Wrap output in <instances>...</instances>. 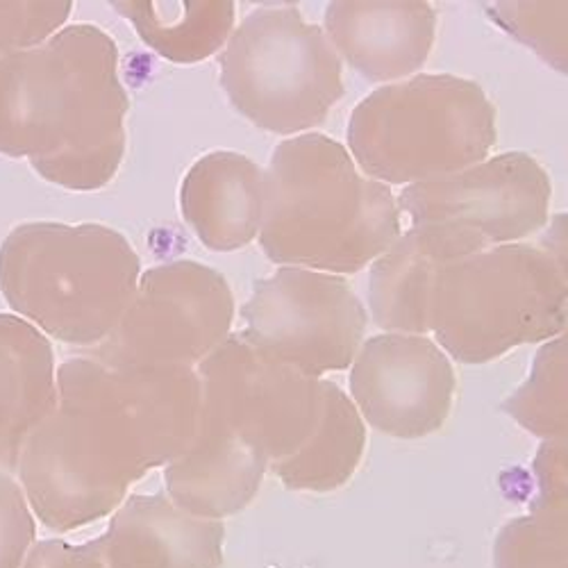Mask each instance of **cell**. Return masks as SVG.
I'll return each mask as SVG.
<instances>
[{
  "label": "cell",
  "instance_id": "obj_8",
  "mask_svg": "<svg viewBox=\"0 0 568 568\" xmlns=\"http://www.w3.org/2000/svg\"><path fill=\"white\" fill-rule=\"evenodd\" d=\"M234 314L221 271L175 260L141 271L112 333L84 355L110 366L196 368L232 335Z\"/></svg>",
  "mask_w": 568,
  "mask_h": 568
},
{
  "label": "cell",
  "instance_id": "obj_14",
  "mask_svg": "<svg viewBox=\"0 0 568 568\" xmlns=\"http://www.w3.org/2000/svg\"><path fill=\"white\" fill-rule=\"evenodd\" d=\"M489 248L480 234L446 223L407 225L368 266V314L383 333L428 335L433 287L439 271Z\"/></svg>",
  "mask_w": 568,
  "mask_h": 568
},
{
  "label": "cell",
  "instance_id": "obj_15",
  "mask_svg": "<svg viewBox=\"0 0 568 568\" xmlns=\"http://www.w3.org/2000/svg\"><path fill=\"white\" fill-rule=\"evenodd\" d=\"M97 544L110 568H221L225 526L180 509L166 494H130Z\"/></svg>",
  "mask_w": 568,
  "mask_h": 568
},
{
  "label": "cell",
  "instance_id": "obj_4",
  "mask_svg": "<svg viewBox=\"0 0 568 568\" xmlns=\"http://www.w3.org/2000/svg\"><path fill=\"white\" fill-rule=\"evenodd\" d=\"M141 275L128 236L101 223L30 221L0 242V294L43 337L89 351L123 316Z\"/></svg>",
  "mask_w": 568,
  "mask_h": 568
},
{
  "label": "cell",
  "instance_id": "obj_9",
  "mask_svg": "<svg viewBox=\"0 0 568 568\" xmlns=\"http://www.w3.org/2000/svg\"><path fill=\"white\" fill-rule=\"evenodd\" d=\"M368 312L344 275L277 266L242 307L240 337L260 355L312 377L351 368Z\"/></svg>",
  "mask_w": 568,
  "mask_h": 568
},
{
  "label": "cell",
  "instance_id": "obj_10",
  "mask_svg": "<svg viewBox=\"0 0 568 568\" xmlns=\"http://www.w3.org/2000/svg\"><path fill=\"white\" fill-rule=\"evenodd\" d=\"M196 375L199 418L268 464L296 453L321 416L325 377L273 362L234 333L196 366Z\"/></svg>",
  "mask_w": 568,
  "mask_h": 568
},
{
  "label": "cell",
  "instance_id": "obj_12",
  "mask_svg": "<svg viewBox=\"0 0 568 568\" xmlns=\"http://www.w3.org/2000/svg\"><path fill=\"white\" fill-rule=\"evenodd\" d=\"M351 400L366 428L416 442L439 433L455 405L453 359L430 335L381 333L351 364Z\"/></svg>",
  "mask_w": 568,
  "mask_h": 568
},
{
  "label": "cell",
  "instance_id": "obj_16",
  "mask_svg": "<svg viewBox=\"0 0 568 568\" xmlns=\"http://www.w3.org/2000/svg\"><path fill=\"white\" fill-rule=\"evenodd\" d=\"M178 203L207 251H242L257 242L264 223L266 171L242 153L212 151L186 169Z\"/></svg>",
  "mask_w": 568,
  "mask_h": 568
},
{
  "label": "cell",
  "instance_id": "obj_19",
  "mask_svg": "<svg viewBox=\"0 0 568 568\" xmlns=\"http://www.w3.org/2000/svg\"><path fill=\"white\" fill-rule=\"evenodd\" d=\"M366 450V423L351 396L323 381L321 416L303 446L271 464L273 476L290 491L333 494L348 485Z\"/></svg>",
  "mask_w": 568,
  "mask_h": 568
},
{
  "label": "cell",
  "instance_id": "obj_23",
  "mask_svg": "<svg viewBox=\"0 0 568 568\" xmlns=\"http://www.w3.org/2000/svg\"><path fill=\"white\" fill-rule=\"evenodd\" d=\"M485 14L552 71L566 73L568 64V3H489Z\"/></svg>",
  "mask_w": 568,
  "mask_h": 568
},
{
  "label": "cell",
  "instance_id": "obj_5",
  "mask_svg": "<svg viewBox=\"0 0 568 568\" xmlns=\"http://www.w3.org/2000/svg\"><path fill=\"white\" fill-rule=\"evenodd\" d=\"M498 114L485 89L453 73H416L381 84L346 123L359 171L387 186H414L487 160Z\"/></svg>",
  "mask_w": 568,
  "mask_h": 568
},
{
  "label": "cell",
  "instance_id": "obj_22",
  "mask_svg": "<svg viewBox=\"0 0 568 568\" xmlns=\"http://www.w3.org/2000/svg\"><path fill=\"white\" fill-rule=\"evenodd\" d=\"M496 568H568V494L535 491L520 514L494 539Z\"/></svg>",
  "mask_w": 568,
  "mask_h": 568
},
{
  "label": "cell",
  "instance_id": "obj_27",
  "mask_svg": "<svg viewBox=\"0 0 568 568\" xmlns=\"http://www.w3.org/2000/svg\"><path fill=\"white\" fill-rule=\"evenodd\" d=\"M537 244L566 266V216L552 214L537 234Z\"/></svg>",
  "mask_w": 568,
  "mask_h": 568
},
{
  "label": "cell",
  "instance_id": "obj_2",
  "mask_svg": "<svg viewBox=\"0 0 568 568\" xmlns=\"http://www.w3.org/2000/svg\"><path fill=\"white\" fill-rule=\"evenodd\" d=\"M128 110L116 41L99 26H64L0 60V155L26 160L69 192H97L116 178Z\"/></svg>",
  "mask_w": 568,
  "mask_h": 568
},
{
  "label": "cell",
  "instance_id": "obj_21",
  "mask_svg": "<svg viewBox=\"0 0 568 568\" xmlns=\"http://www.w3.org/2000/svg\"><path fill=\"white\" fill-rule=\"evenodd\" d=\"M566 335L539 344L530 373L500 405V409L539 442H566Z\"/></svg>",
  "mask_w": 568,
  "mask_h": 568
},
{
  "label": "cell",
  "instance_id": "obj_11",
  "mask_svg": "<svg viewBox=\"0 0 568 568\" xmlns=\"http://www.w3.org/2000/svg\"><path fill=\"white\" fill-rule=\"evenodd\" d=\"M552 184L524 151L489 155L464 171L405 186L396 194L403 223L473 230L487 246L528 242L550 219Z\"/></svg>",
  "mask_w": 568,
  "mask_h": 568
},
{
  "label": "cell",
  "instance_id": "obj_7",
  "mask_svg": "<svg viewBox=\"0 0 568 568\" xmlns=\"http://www.w3.org/2000/svg\"><path fill=\"white\" fill-rule=\"evenodd\" d=\"M219 82L236 112L282 136L318 128L346 91L333 43L294 6L257 8L234 26Z\"/></svg>",
  "mask_w": 568,
  "mask_h": 568
},
{
  "label": "cell",
  "instance_id": "obj_17",
  "mask_svg": "<svg viewBox=\"0 0 568 568\" xmlns=\"http://www.w3.org/2000/svg\"><path fill=\"white\" fill-rule=\"evenodd\" d=\"M268 468L257 450L199 418L194 439L162 468L164 494L180 509L223 524L253 503Z\"/></svg>",
  "mask_w": 568,
  "mask_h": 568
},
{
  "label": "cell",
  "instance_id": "obj_20",
  "mask_svg": "<svg viewBox=\"0 0 568 568\" xmlns=\"http://www.w3.org/2000/svg\"><path fill=\"white\" fill-rule=\"evenodd\" d=\"M110 6L151 51L182 67L219 55L236 26L232 0H119Z\"/></svg>",
  "mask_w": 568,
  "mask_h": 568
},
{
  "label": "cell",
  "instance_id": "obj_6",
  "mask_svg": "<svg viewBox=\"0 0 568 568\" xmlns=\"http://www.w3.org/2000/svg\"><path fill=\"white\" fill-rule=\"evenodd\" d=\"M566 266L537 242L503 244L439 271L428 335L453 362L483 366L566 335Z\"/></svg>",
  "mask_w": 568,
  "mask_h": 568
},
{
  "label": "cell",
  "instance_id": "obj_24",
  "mask_svg": "<svg viewBox=\"0 0 568 568\" xmlns=\"http://www.w3.org/2000/svg\"><path fill=\"white\" fill-rule=\"evenodd\" d=\"M73 12L71 0L0 3V60L34 49L60 32Z\"/></svg>",
  "mask_w": 568,
  "mask_h": 568
},
{
  "label": "cell",
  "instance_id": "obj_3",
  "mask_svg": "<svg viewBox=\"0 0 568 568\" xmlns=\"http://www.w3.org/2000/svg\"><path fill=\"white\" fill-rule=\"evenodd\" d=\"M257 236L277 266L333 275L368 268L405 230L394 189L359 171L348 149L321 132L275 146Z\"/></svg>",
  "mask_w": 568,
  "mask_h": 568
},
{
  "label": "cell",
  "instance_id": "obj_13",
  "mask_svg": "<svg viewBox=\"0 0 568 568\" xmlns=\"http://www.w3.org/2000/svg\"><path fill=\"white\" fill-rule=\"evenodd\" d=\"M323 32L342 62L375 84L418 73L437 39V12L425 0H335Z\"/></svg>",
  "mask_w": 568,
  "mask_h": 568
},
{
  "label": "cell",
  "instance_id": "obj_25",
  "mask_svg": "<svg viewBox=\"0 0 568 568\" xmlns=\"http://www.w3.org/2000/svg\"><path fill=\"white\" fill-rule=\"evenodd\" d=\"M37 544V518L12 473L0 470V568H21Z\"/></svg>",
  "mask_w": 568,
  "mask_h": 568
},
{
  "label": "cell",
  "instance_id": "obj_1",
  "mask_svg": "<svg viewBox=\"0 0 568 568\" xmlns=\"http://www.w3.org/2000/svg\"><path fill=\"white\" fill-rule=\"evenodd\" d=\"M199 409L196 368L110 366L89 355L62 362L55 405L14 470L34 518L71 532L110 516L189 446Z\"/></svg>",
  "mask_w": 568,
  "mask_h": 568
},
{
  "label": "cell",
  "instance_id": "obj_18",
  "mask_svg": "<svg viewBox=\"0 0 568 568\" xmlns=\"http://www.w3.org/2000/svg\"><path fill=\"white\" fill-rule=\"evenodd\" d=\"M58 396L53 342L17 314H0V470H17L21 450Z\"/></svg>",
  "mask_w": 568,
  "mask_h": 568
},
{
  "label": "cell",
  "instance_id": "obj_26",
  "mask_svg": "<svg viewBox=\"0 0 568 568\" xmlns=\"http://www.w3.org/2000/svg\"><path fill=\"white\" fill-rule=\"evenodd\" d=\"M21 568H110L97 539L69 544L62 539L37 541Z\"/></svg>",
  "mask_w": 568,
  "mask_h": 568
}]
</instances>
